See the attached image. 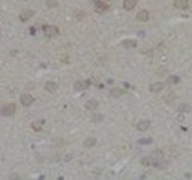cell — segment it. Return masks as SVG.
I'll list each match as a JSON object with an SVG mask.
<instances>
[{
	"label": "cell",
	"mask_w": 192,
	"mask_h": 180,
	"mask_svg": "<svg viewBox=\"0 0 192 180\" xmlns=\"http://www.w3.org/2000/svg\"><path fill=\"white\" fill-rule=\"evenodd\" d=\"M138 20H139V21H147V20H149V12H147V10H141V12L138 13Z\"/></svg>",
	"instance_id": "4fadbf2b"
},
{
	"label": "cell",
	"mask_w": 192,
	"mask_h": 180,
	"mask_svg": "<svg viewBox=\"0 0 192 180\" xmlns=\"http://www.w3.org/2000/svg\"><path fill=\"white\" fill-rule=\"evenodd\" d=\"M178 81H179L178 77H170V79H168V84H176Z\"/></svg>",
	"instance_id": "d6986e66"
},
{
	"label": "cell",
	"mask_w": 192,
	"mask_h": 180,
	"mask_svg": "<svg viewBox=\"0 0 192 180\" xmlns=\"http://www.w3.org/2000/svg\"><path fill=\"white\" fill-rule=\"evenodd\" d=\"M151 159H152V163L155 164L157 161H160V159H163V153L162 151H159V150H155V151H152V155H151ZM152 164V166H154Z\"/></svg>",
	"instance_id": "8992f818"
},
{
	"label": "cell",
	"mask_w": 192,
	"mask_h": 180,
	"mask_svg": "<svg viewBox=\"0 0 192 180\" xmlns=\"http://www.w3.org/2000/svg\"><path fill=\"white\" fill-rule=\"evenodd\" d=\"M138 0H123V8L125 10H133L134 7H136Z\"/></svg>",
	"instance_id": "52a82bcc"
},
{
	"label": "cell",
	"mask_w": 192,
	"mask_h": 180,
	"mask_svg": "<svg viewBox=\"0 0 192 180\" xmlns=\"http://www.w3.org/2000/svg\"><path fill=\"white\" fill-rule=\"evenodd\" d=\"M163 89H165V84H163V82H155V84H152V85H151V92H152V93L162 92Z\"/></svg>",
	"instance_id": "5b68a950"
},
{
	"label": "cell",
	"mask_w": 192,
	"mask_h": 180,
	"mask_svg": "<svg viewBox=\"0 0 192 180\" xmlns=\"http://www.w3.org/2000/svg\"><path fill=\"white\" fill-rule=\"evenodd\" d=\"M34 12L32 10H23V12H19V20L21 21H27L29 18H32Z\"/></svg>",
	"instance_id": "277c9868"
},
{
	"label": "cell",
	"mask_w": 192,
	"mask_h": 180,
	"mask_svg": "<svg viewBox=\"0 0 192 180\" xmlns=\"http://www.w3.org/2000/svg\"><path fill=\"white\" fill-rule=\"evenodd\" d=\"M34 103V97L29 95V93H24V95H21V105L23 106H31Z\"/></svg>",
	"instance_id": "3957f363"
},
{
	"label": "cell",
	"mask_w": 192,
	"mask_h": 180,
	"mask_svg": "<svg viewBox=\"0 0 192 180\" xmlns=\"http://www.w3.org/2000/svg\"><path fill=\"white\" fill-rule=\"evenodd\" d=\"M88 85H90V82H86V81H85V82H83V81H77V82L74 84V89L80 92V90L86 89V87H88Z\"/></svg>",
	"instance_id": "ba28073f"
},
{
	"label": "cell",
	"mask_w": 192,
	"mask_h": 180,
	"mask_svg": "<svg viewBox=\"0 0 192 180\" xmlns=\"http://www.w3.org/2000/svg\"><path fill=\"white\" fill-rule=\"evenodd\" d=\"M122 47L123 48H136V40H123Z\"/></svg>",
	"instance_id": "7c38bea8"
},
{
	"label": "cell",
	"mask_w": 192,
	"mask_h": 180,
	"mask_svg": "<svg viewBox=\"0 0 192 180\" xmlns=\"http://www.w3.org/2000/svg\"><path fill=\"white\" fill-rule=\"evenodd\" d=\"M43 32H45L46 37H56L58 34H59L58 27H55V26H45V27H43Z\"/></svg>",
	"instance_id": "7a4b0ae2"
},
{
	"label": "cell",
	"mask_w": 192,
	"mask_h": 180,
	"mask_svg": "<svg viewBox=\"0 0 192 180\" xmlns=\"http://www.w3.org/2000/svg\"><path fill=\"white\" fill-rule=\"evenodd\" d=\"M175 8H182V10H186V8L189 7V2L187 0H175Z\"/></svg>",
	"instance_id": "9c48e42d"
},
{
	"label": "cell",
	"mask_w": 192,
	"mask_h": 180,
	"mask_svg": "<svg viewBox=\"0 0 192 180\" xmlns=\"http://www.w3.org/2000/svg\"><path fill=\"white\" fill-rule=\"evenodd\" d=\"M85 106H86V109H96V108H98V101H96V100H88Z\"/></svg>",
	"instance_id": "9a60e30c"
},
{
	"label": "cell",
	"mask_w": 192,
	"mask_h": 180,
	"mask_svg": "<svg viewBox=\"0 0 192 180\" xmlns=\"http://www.w3.org/2000/svg\"><path fill=\"white\" fill-rule=\"evenodd\" d=\"M43 126H45V121H42V119L34 121L32 124H31V127H32L34 130H37V132H38V130H42V127H43Z\"/></svg>",
	"instance_id": "30bf717a"
},
{
	"label": "cell",
	"mask_w": 192,
	"mask_h": 180,
	"mask_svg": "<svg viewBox=\"0 0 192 180\" xmlns=\"http://www.w3.org/2000/svg\"><path fill=\"white\" fill-rule=\"evenodd\" d=\"M46 5H48V7H56L58 3H56V2H53V0H48V2H46Z\"/></svg>",
	"instance_id": "ffe728a7"
},
{
	"label": "cell",
	"mask_w": 192,
	"mask_h": 180,
	"mask_svg": "<svg viewBox=\"0 0 192 180\" xmlns=\"http://www.w3.org/2000/svg\"><path fill=\"white\" fill-rule=\"evenodd\" d=\"M141 143H142V145H146V143H151V138H142V140H141Z\"/></svg>",
	"instance_id": "7402d4cb"
},
{
	"label": "cell",
	"mask_w": 192,
	"mask_h": 180,
	"mask_svg": "<svg viewBox=\"0 0 192 180\" xmlns=\"http://www.w3.org/2000/svg\"><path fill=\"white\" fill-rule=\"evenodd\" d=\"M149 127H151V122H149V121H141V122H138V130H139V132L147 130Z\"/></svg>",
	"instance_id": "8fae6325"
},
{
	"label": "cell",
	"mask_w": 192,
	"mask_h": 180,
	"mask_svg": "<svg viewBox=\"0 0 192 180\" xmlns=\"http://www.w3.org/2000/svg\"><path fill=\"white\" fill-rule=\"evenodd\" d=\"M45 89H46L48 92H51V93H53V92H56V89H58V84L50 81V82H46V84H45Z\"/></svg>",
	"instance_id": "5bb4252c"
},
{
	"label": "cell",
	"mask_w": 192,
	"mask_h": 180,
	"mask_svg": "<svg viewBox=\"0 0 192 180\" xmlns=\"http://www.w3.org/2000/svg\"><path fill=\"white\" fill-rule=\"evenodd\" d=\"M0 35H2V34H0Z\"/></svg>",
	"instance_id": "cb8c5ba5"
},
{
	"label": "cell",
	"mask_w": 192,
	"mask_h": 180,
	"mask_svg": "<svg viewBox=\"0 0 192 180\" xmlns=\"http://www.w3.org/2000/svg\"><path fill=\"white\" fill-rule=\"evenodd\" d=\"M83 145H85L86 148H91V146H94V145H96V138H93V137H90V138H86Z\"/></svg>",
	"instance_id": "2e32d148"
},
{
	"label": "cell",
	"mask_w": 192,
	"mask_h": 180,
	"mask_svg": "<svg viewBox=\"0 0 192 180\" xmlns=\"http://www.w3.org/2000/svg\"><path fill=\"white\" fill-rule=\"evenodd\" d=\"M122 93H123L122 89H112V90L109 92V95H111V97H120Z\"/></svg>",
	"instance_id": "e0dca14e"
},
{
	"label": "cell",
	"mask_w": 192,
	"mask_h": 180,
	"mask_svg": "<svg viewBox=\"0 0 192 180\" xmlns=\"http://www.w3.org/2000/svg\"><path fill=\"white\" fill-rule=\"evenodd\" d=\"M103 116H93V121H101Z\"/></svg>",
	"instance_id": "603a6c76"
},
{
	"label": "cell",
	"mask_w": 192,
	"mask_h": 180,
	"mask_svg": "<svg viewBox=\"0 0 192 180\" xmlns=\"http://www.w3.org/2000/svg\"><path fill=\"white\" fill-rule=\"evenodd\" d=\"M181 113H187V111H190V106L189 105H179V108H178Z\"/></svg>",
	"instance_id": "ac0fdd59"
},
{
	"label": "cell",
	"mask_w": 192,
	"mask_h": 180,
	"mask_svg": "<svg viewBox=\"0 0 192 180\" xmlns=\"http://www.w3.org/2000/svg\"><path fill=\"white\" fill-rule=\"evenodd\" d=\"M0 113H2V116H13L16 113V105H15V103H8V105H5L2 108Z\"/></svg>",
	"instance_id": "6da1fadb"
},
{
	"label": "cell",
	"mask_w": 192,
	"mask_h": 180,
	"mask_svg": "<svg viewBox=\"0 0 192 180\" xmlns=\"http://www.w3.org/2000/svg\"><path fill=\"white\" fill-rule=\"evenodd\" d=\"M165 100H167V101H170V100H175V93H170V95H168Z\"/></svg>",
	"instance_id": "44dd1931"
}]
</instances>
